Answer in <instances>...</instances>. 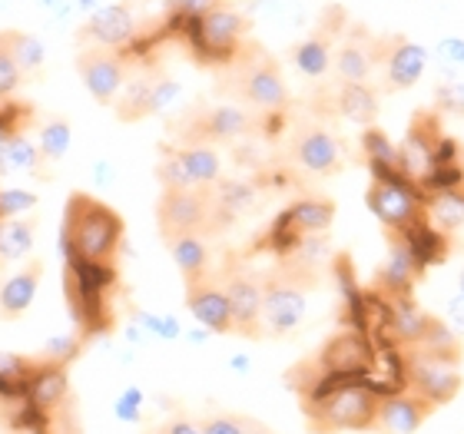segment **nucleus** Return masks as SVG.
Segmentation results:
<instances>
[{"mask_svg": "<svg viewBox=\"0 0 464 434\" xmlns=\"http://www.w3.org/2000/svg\"><path fill=\"white\" fill-rule=\"evenodd\" d=\"M126 239V222L113 206L90 193H70L60 226L63 262L87 265H116Z\"/></svg>", "mask_w": 464, "mask_h": 434, "instance_id": "obj_1", "label": "nucleus"}, {"mask_svg": "<svg viewBox=\"0 0 464 434\" xmlns=\"http://www.w3.org/2000/svg\"><path fill=\"white\" fill-rule=\"evenodd\" d=\"M299 401L312 434H339L372 431L382 395L365 381H312L305 391H299Z\"/></svg>", "mask_w": 464, "mask_h": 434, "instance_id": "obj_2", "label": "nucleus"}, {"mask_svg": "<svg viewBox=\"0 0 464 434\" xmlns=\"http://www.w3.org/2000/svg\"><path fill=\"white\" fill-rule=\"evenodd\" d=\"M116 292H120L116 265H87V262L63 265V299H67L70 319L83 342L113 332Z\"/></svg>", "mask_w": 464, "mask_h": 434, "instance_id": "obj_3", "label": "nucleus"}, {"mask_svg": "<svg viewBox=\"0 0 464 434\" xmlns=\"http://www.w3.org/2000/svg\"><path fill=\"white\" fill-rule=\"evenodd\" d=\"M368 209L388 232H405L428 216V196L405 173H378L365 193Z\"/></svg>", "mask_w": 464, "mask_h": 434, "instance_id": "obj_4", "label": "nucleus"}, {"mask_svg": "<svg viewBox=\"0 0 464 434\" xmlns=\"http://www.w3.org/2000/svg\"><path fill=\"white\" fill-rule=\"evenodd\" d=\"M401 362H405V388L421 395L425 401H431L435 408L448 405V401H455L461 395L458 362L438 358L431 352H421V348H405Z\"/></svg>", "mask_w": 464, "mask_h": 434, "instance_id": "obj_5", "label": "nucleus"}, {"mask_svg": "<svg viewBox=\"0 0 464 434\" xmlns=\"http://www.w3.org/2000/svg\"><path fill=\"white\" fill-rule=\"evenodd\" d=\"M156 222L166 242L179 236H203L213 226V193L209 189H163L156 203Z\"/></svg>", "mask_w": 464, "mask_h": 434, "instance_id": "obj_6", "label": "nucleus"}, {"mask_svg": "<svg viewBox=\"0 0 464 434\" xmlns=\"http://www.w3.org/2000/svg\"><path fill=\"white\" fill-rule=\"evenodd\" d=\"M77 73L90 97L103 107H113L126 77H130V57H126V50L87 47L77 57Z\"/></svg>", "mask_w": 464, "mask_h": 434, "instance_id": "obj_7", "label": "nucleus"}, {"mask_svg": "<svg viewBox=\"0 0 464 434\" xmlns=\"http://www.w3.org/2000/svg\"><path fill=\"white\" fill-rule=\"evenodd\" d=\"M305 319V289L292 275H269L262 282V328L269 335H289Z\"/></svg>", "mask_w": 464, "mask_h": 434, "instance_id": "obj_8", "label": "nucleus"}, {"mask_svg": "<svg viewBox=\"0 0 464 434\" xmlns=\"http://www.w3.org/2000/svg\"><path fill=\"white\" fill-rule=\"evenodd\" d=\"M239 93H242V100H246V103L266 110V113H279V110L289 103L285 80H282L279 67H276L266 53H256V57L242 67Z\"/></svg>", "mask_w": 464, "mask_h": 434, "instance_id": "obj_9", "label": "nucleus"}, {"mask_svg": "<svg viewBox=\"0 0 464 434\" xmlns=\"http://www.w3.org/2000/svg\"><path fill=\"white\" fill-rule=\"evenodd\" d=\"M292 156L302 169H309L315 176H332L342 169V143L325 126H302L292 140Z\"/></svg>", "mask_w": 464, "mask_h": 434, "instance_id": "obj_10", "label": "nucleus"}, {"mask_svg": "<svg viewBox=\"0 0 464 434\" xmlns=\"http://www.w3.org/2000/svg\"><path fill=\"white\" fill-rule=\"evenodd\" d=\"M80 37L90 40L93 47L123 50L136 37V17L130 4H107V7L90 10V20L83 24Z\"/></svg>", "mask_w": 464, "mask_h": 434, "instance_id": "obj_11", "label": "nucleus"}, {"mask_svg": "<svg viewBox=\"0 0 464 434\" xmlns=\"http://www.w3.org/2000/svg\"><path fill=\"white\" fill-rule=\"evenodd\" d=\"M431 415H435V405L405 388V391L385 395L382 401H378L375 428L385 434H415Z\"/></svg>", "mask_w": 464, "mask_h": 434, "instance_id": "obj_12", "label": "nucleus"}, {"mask_svg": "<svg viewBox=\"0 0 464 434\" xmlns=\"http://www.w3.org/2000/svg\"><path fill=\"white\" fill-rule=\"evenodd\" d=\"M186 305L193 312V319L209 332V335H229L232 332V312L223 285L203 279L196 285H186Z\"/></svg>", "mask_w": 464, "mask_h": 434, "instance_id": "obj_13", "label": "nucleus"}, {"mask_svg": "<svg viewBox=\"0 0 464 434\" xmlns=\"http://www.w3.org/2000/svg\"><path fill=\"white\" fill-rule=\"evenodd\" d=\"M232 312V332L239 335H262V285L249 275H229L223 285Z\"/></svg>", "mask_w": 464, "mask_h": 434, "instance_id": "obj_14", "label": "nucleus"}, {"mask_svg": "<svg viewBox=\"0 0 464 434\" xmlns=\"http://www.w3.org/2000/svg\"><path fill=\"white\" fill-rule=\"evenodd\" d=\"M246 130H249V116H246V110L232 107V103H219V107L206 110V113H199L189 123V136L199 146L219 143V140H236Z\"/></svg>", "mask_w": 464, "mask_h": 434, "instance_id": "obj_15", "label": "nucleus"}, {"mask_svg": "<svg viewBox=\"0 0 464 434\" xmlns=\"http://www.w3.org/2000/svg\"><path fill=\"white\" fill-rule=\"evenodd\" d=\"M392 236V249H388V259L378 272V292L385 295V299H398V295H411V285L418 282L421 269H418V262L411 259V252L408 246L401 242L398 232H388Z\"/></svg>", "mask_w": 464, "mask_h": 434, "instance_id": "obj_16", "label": "nucleus"}, {"mask_svg": "<svg viewBox=\"0 0 464 434\" xmlns=\"http://www.w3.org/2000/svg\"><path fill=\"white\" fill-rule=\"evenodd\" d=\"M428 322L431 315L418 309L411 295H398V299H388V322H385V338L398 348H415L421 345V338L428 332Z\"/></svg>", "mask_w": 464, "mask_h": 434, "instance_id": "obj_17", "label": "nucleus"}, {"mask_svg": "<svg viewBox=\"0 0 464 434\" xmlns=\"http://www.w3.org/2000/svg\"><path fill=\"white\" fill-rule=\"evenodd\" d=\"M40 275H44V262H27L20 272H14L10 279L0 285V319H20L27 315V309L37 299Z\"/></svg>", "mask_w": 464, "mask_h": 434, "instance_id": "obj_18", "label": "nucleus"}, {"mask_svg": "<svg viewBox=\"0 0 464 434\" xmlns=\"http://www.w3.org/2000/svg\"><path fill=\"white\" fill-rule=\"evenodd\" d=\"M173 153L179 159V166H183V173L193 189H213L223 179V159H219V153H216L213 146H199V143L173 146Z\"/></svg>", "mask_w": 464, "mask_h": 434, "instance_id": "obj_19", "label": "nucleus"}, {"mask_svg": "<svg viewBox=\"0 0 464 434\" xmlns=\"http://www.w3.org/2000/svg\"><path fill=\"white\" fill-rule=\"evenodd\" d=\"M401 236V242L408 246V252H411V259L418 262V269L425 272L431 269V265H438V262H445L448 256V239L445 232L438 229V226H431V219H418L415 226H408L405 232H398Z\"/></svg>", "mask_w": 464, "mask_h": 434, "instance_id": "obj_20", "label": "nucleus"}, {"mask_svg": "<svg viewBox=\"0 0 464 434\" xmlns=\"http://www.w3.org/2000/svg\"><path fill=\"white\" fill-rule=\"evenodd\" d=\"M428 67V53L425 47H418V43H395V47L388 50L385 57V80L392 90H408L415 87L421 73Z\"/></svg>", "mask_w": 464, "mask_h": 434, "instance_id": "obj_21", "label": "nucleus"}, {"mask_svg": "<svg viewBox=\"0 0 464 434\" xmlns=\"http://www.w3.org/2000/svg\"><path fill=\"white\" fill-rule=\"evenodd\" d=\"M282 226H289L295 236H322L335 222V203L332 199H299L279 216Z\"/></svg>", "mask_w": 464, "mask_h": 434, "instance_id": "obj_22", "label": "nucleus"}, {"mask_svg": "<svg viewBox=\"0 0 464 434\" xmlns=\"http://www.w3.org/2000/svg\"><path fill=\"white\" fill-rule=\"evenodd\" d=\"M47 159L37 149L34 140H27V133L10 136L7 143H0V176H17V173H30L47 179Z\"/></svg>", "mask_w": 464, "mask_h": 434, "instance_id": "obj_23", "label": "nucleus"}, {"mask_svg": "<svg viewBox=\"0 0 464 434\" xmlns=\"http://www.w3.org/2000/svg\"><path fill=\"white\" fill-rule=\"evenodd\" d=\"M166 246H169V256H173L176 269H179L186 285H196V282L206 279V269H209V249H206L203 236H179V239L166 242Z\"/></svg>", "mask_w": 464, "mask_h": 434, "instance_id": "obj_24", "label": "nucleus"}, {"mask_svg": "<svg viewBox=\"0 0 464 434\" xmlns=\"http://www.w3.org/2000/svg\"><path fill=\"white\" fill-rule=\"evenodd\" d=\"M332 110L352 123L372 126V120L378 116V97L365 83H342L335 90V100H332Z\"/></svg>", "mask_w": 464, "mask_h": 434, "instance_id": "obj_25", "label": "nucleus"}, {"mask_svg": "<svg viewBox=\"0 0 464 434\" xmlns=\"http://www.w3.org/2000/svg\"><path fill=\"white\" fill-rule=\"evenodd\" d=\"M37 242V226L30 219H0V265L4 262H24L30 259Z\"/></svg>", "mask_w": 464, "mask_h": 434, "instance_id": "obj_26", "label": "nucleus"}, {"mask_svg": "<svg viewBox=\"0 0 464 434\" xmlns=\"http://www.w3.org/2000/svg\"><path fill=\"white\" fill-rule=\"evenodd\" d=\"M150 87H153V73H136L126 77L120 97H116L113 110L123 123H140L150 116Z\"/></svg>", "mask_w": 464, "mask_h": 434, "instance_id": "obj_27", "label": "nucleus"}, {"mask_svg": "<svg viewBox=\"0 0 464 434\" xmlns=\"http://www.w3.org/2000/svg\"><path fill=\"white\" fill-rule=\"evenodd\" d=\"M4 37H7V50H10V57H14V63H17L20 77L40 73L44 60H47L44 40L34 37V34H24V30H4Z\"/></svg>", "mask_w": 464, "mask_h": 434, "instance_id": "obj_28", "label": "nucleus"}, {"mask_svg": "<svg viewBox=\"0 0 464 434\" xmlns=\"http://www.w3.org/2000/svg\"><path fill=\"white\" fill-rule=\"evenodd\" d=\"M362 153H365V163L372 169V176L378 173H401V163H398V146H392L378 126H368L365 136H362Z\"/></svg>", "mask_w": 464, "mask_h": 434, "instance_id": "obj_29", "label": "nucleus"}, {"mask_svg": "<svg viewBox=\"0 0 464 434\" xmlns=\"http://www.w3.org/2000/svg\"><path fill=\"white\" fill-rule=\"evenodd\" d=\"M428 219L441 232H455L458 226H464V186L451 189V193L431 196L428 199Z\"/></svg>", "mask_w": 464, "mask_h": 434, "instance_id": "obj_30", "label": "nucleus"}, {"mask_svg": "<svg viewBox=\"0 0 464 434\" xmlns=\"http://www.w3.org/2000/svg\"><path fill=\"white\" fill-rule=\"evenodd\" d=\"M70 143H73V126L63 120V116H53V120H47V123L40 126L37 133V149L44 153V159L47 163H57V159H63L70 149Z\"/></svg>", "mask_w": 464, "mask_h": 434, "instance_id": "obj_31", "label": "nucleus"}, {"mask_svg": "<svg viewBox=\"0 0 464 434\" xmlns=\"http://www.w3.org/2000/svg\"><path fill=\"white\" fill-rule=\"evenodd\" d=\"M292 60H295V67H299V73H305V77H312V80L325 77V70L332 67L329 40H325V37H309V40H302L299 47L292 50Z\"/></svg>", "mask_w": 464, "mask_h": 434, "instance_id": "obj_32", "label": "nucleus"}, {"mask_svg": "<svg viewBox=\"0 0 464 434\" xmlns=\"http://www.w3.org/2000/svg\"><path fill=\"white\" fill-rule=\"evenodd\" d=\"M335 70H339L342 83H365L368 73H372V53H368L362 43H345L335 57Z\"/></svg>", "mask_w": 464, "mask_h": 434, "instance_id": "obj_33", "label": "nucleus"}, {"mask_svg": "<svg viewBox=\"0 0 464 434\" xmlns=\"http://www.w3.org/2000/svg\"><path fill=\"white\" fill-rule=\"evenodd\" d=\"M133 312V322L146 332V338H160V342H176V338L183 335V325L173 319V315H153V312L146 309H130Z\"/></svg>", "mask_w": 464, "mask_h": 434, "instance_id": "obj_34", "label": "nucleus"}, {"mask_svg": "<svg viewBox=\"0 0 464 434\" xmlns=\"http://www.w3.org/2000/svg\"><path fill=\"white\" fill-rule=\"evenodd\" d=\"M179 93H183V87H179L173 77L153 73V87H150V116H160V113H166V110H173Z\"/></svg>", "mask_w": 464, "mask_h": 434, "instance_id": "obj_35", "label": "nucleus"}, {"mask_svg": "<svg viewBox=\"0 0 464 434\" xmlns=\"http://www.w3.org/2000/svg\"><path fill=\"white\" fill-rule=\"evenodd\" d=\"M83 345H87V342H83L77 332H70V335H57V338H50L40 358H47V362H57V365H67L70 368L80 358Z\"/></svg>", "mask_w": 464, "mask_h": 434, "instance_id": "obj_36", "label": "nucleus"}, {"mask_svg": "<svg viewBox=\"0 0 464 434\" xmlns=\"http://www.w3.org/2000/svg\"><path fill=\"white\" fill-rule=\"evenodd\" d=\"M256 421L242 415H206L199 421V431L203 434H256Z\"/></svg>", "mask_w": 464, "mask_h": 434, "instance_id": "obj_37", "label": "nucleus"}, {"mask_svg": "<svg viewBox=\"0 0 464 434\" xmlns=\"http://www.w3.org/2000/svg\"><path fill=\"white\" fill-rule=\"evenodd\" d=\"M27 120H30V107H20V103L4 100V103H0V143H7L10 136L24 133Z\"/></svg>", "mask_w": 464, "mask_h": 434, "instance_id": "obj_38", "label": "nucleus"}, {"mask_svg": "<svg viewBox=\"0 0 464 434\" xmlns=\"http://www.w3.org/2000/svg\"><path fill=\"white\" fill-rule=\"evenodd\" d=\"M20 70L17 63H14V57H10V50H7V37H4V30H0V103L4 100L14 97V90L20 87Z\"/></svg>", "mask_w": 464, "mask_h": 434, "instance_id": "obj_39", "label": "nucleus"}, {"mask_svg": "<svg viewBox=\"0 0 464 434\" xmlns=\"http://www.w3.org/2000/svg\"><path fill=\"white\" fill-rule=\"evenodd\" d=\"M113 411L126 425H140L143 421V391L140 388H123L113 401Z\"/></svg>", "mask_w": 464, "mask_h": 434, "instance_id": "obj_40", "label": "nucleus"}, {"mask_svg": "<svg viewBox=\"0 0 464 434\" xmlns=\"http://www.w3.org/2000/svg\"><path fill=\"white\" fill-rule=\"evenodd\" d=\"M37 206V196L24 189H0V219H20V216Z\"/></svg>", "mask_w": 464, "mask_h": 434, "instance_id": "obj_41", "label": "nucleus"}, {"mask_svg": "<svg viewBox=\"0 0 464 434\" xmlns=\"http://www.w3.org/2000/svg\"><path fill=\"white\" fill-rule=\"evenodd\" d=\"M213 4L216 0H166V14H169V20H196Z\"/></svg>", "mask_w": 464, "mask_h": 434, "instance_id": "obj_42", "label": "nucleus"}, {"mask_svg": "<svg viewBox=\"0 0 464 434\" xmlns=\"http://www.w3.org/2000/svg\"><path fill=\"white\" fill-rule=\"evenodd\" d=\"M435 57L441 60V63H445L448 70H455V67H461V70H464V40H461V37H445V40H438Z\"/></svg>", "mask_w": 464, "mask_h": 434, "instance_id": "obj_43", "label": "nucleus"}, {"mask_svg": "<svg viewBox=\"0 0 464 434\" xmlns=\"http://www.w3.org/2000/svg\"><path fill=\"white\" fill-rule=\"evenodd\" d=\"M438 107L448 110V113L464 116V83H445L438 90Z\"/></svg>", "mask_w": 464, "mask_h": 434, "instance_id": "obj_44", "label": "nucleus"}, {"mask_svg": "<svg viewBox=\"0 0 464 434\" xmlns=\"http://www.w3.org/2000/svg\"><path fill=\"white\" fill-rule=\"evenodd\" d=\"M153 434H203V431H199V421H193V418H183V415H176L173 421H166V425H160Z\"/></svg>", "mask_w": 464, "mask_h": 434, "instance_id": "obj_45", "label": "nucleus"}, {"mask_svg": "<svg viewBox=\"0 0 464 434\" xmlns=\"http://www.w3.org/2000/svg\"><path fill=\"white\" fill-rule=\"evenodd\" d=\"M448 322H451V332H455V335H464V295L461 292L448 302Z\"/></svg>", "mask_w": 464, "mask_h": 434, "instance_id": "obj_46", "label": "nucleus"}, {"mask_svg": "<svg viewBox=\"0 0 464 434\" xmlns=\"http://www.w3.org/2000/svg\"><path fill=\"white\" fill-rule=\"evenodd\" d=\"M93 169H97V173H93L97 183H103V186L113 183V169H110V163H93Z\"/></svg>", "mask_w": 464, "mask_h": 434, "instance_id": "obj_47", "label": "nucleus"}, {"mask_svg": "<svg viewBox=\"0 0 464 434\" xmlns=\"http://www.w3.org/2000/svg\"><path fill=\"white\" fill-rule=\"evenodd\" d=\"M229 368H232V371H239V375H246V371H249V358H246V355H232Z\"/></svg>", "mask_w": 464, "mask_h": 434, "instance_id": "obj_48", "label": "nucleus"}, {"mask_svg": "<svg viewBox=\"0 0 464 434\" xmlns=\"http://www.w3.org/2000/svg\"><path fill=\"white\" fill-rule=\"evenodd\" d=\"M183 335L189 338V342H196V345H203L206 338H209V332H206V328L199 325V328H193V332H183Z\"/></svg>", "mask_w": 464, "mask_h": 434, "instance_id": "obj_49", "label": "nucleus"}, {"mask_svg": "<svg viewBox=\"0 0 464 434\" xmlns=\"http://www.w3.org/2000/svg\"><path fill=\"white\" fill-rule=\"evenodd\" d=\"M73 4H77L80 10H97L100 0H73Z\"/></svg>", "mask_w": 464, "mask_h": 434, "instance_id": "obj_50", "label": "nucleus"}, {"mask_svg": "<svg viewBox=\"0 0 464 434\" xmlns=\"http://www.w3.org/2000/svg\"><path fill=\"white\" fill-rule=\"evenodd\" d=\"M458 289H461V295H464V269H461V282H458Z\"/></svg>", "mask_w": 464, "mask_h": 434, "instance_id": "obj_51", "label": "nucleus"}, {"mask_svg": "<svg viewBox=\"0 0 464 434\" xmlns=\"http://www.w3.org/2000/svg\"><path fill=\"white\" fill-rule=\"evenodd\" d=\"M256 434H272V431H266V428H256Z\"/></svg>", "mask_w": 464, "mask_h": 434, "instance_id": "obj_52", "label": "nucleus"}, {"mask_svg": "<svg viewBox=\"0 0 464 434\" xmlns=\"http://www.w3.org/2000/svg\"><path fill=\"white\" fill-rule=\"evenodd\" d=\"M7 4H10V0H0V10H4V7H7Z\"/></svg>", "mask_w": 464, "mask_h": 434, "instance_id": "obj_53", "label": "nucleus"}]
</instances>
